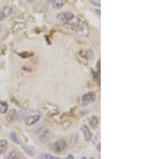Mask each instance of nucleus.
Instances as JSON below:
<instances>
[{
  "mask_svg": "<svg viewBox=\"0 0 144 159\" xmlns=\"http://www.w3.org/2000/svg\"><path fill=\"white\" fill-rule=\"evenodd\" d=\"M75 31L77 32V34L83 37H87L89 34V28H88V24H87V22L86 20H84L83 19L80 18L79 20V23L78 25L75 27Z\"/></svg>",
  "mask_w": 144,
  "mask_h": 159,
  "instance_id": "f257e3e1",
  "label": "nucleus"
},
{
  "mask_svg": "<svg viewBox=\"0 0 144 159\" xmlns=\"http://www.w3.org/2000/svg\"><path fill=\"white\" fill-rule=\"evenodd\" d=\"M96 96L93 92H89V93H85L83 97H82V105L86 106V105H90L91 103L94 102Z\"/></svg>",
  "mask_w": 144,
  "mask_h": 159,
  "instance_id": "20e7f679",
  "label": "nucleus"
},
{
  "mask_svg": "<svg viewBox=\"0 0 144 159\" xmlns=\"http://www.w3.org/2000/svg\"><path fill=\"white\" fill-rule=\"evenodd\" d=\"M66 1L67 0H53L52 1L53 2L52 6H53L55 9L59 10V9H60V8H62L64 6V4L66 3Z\"/></svg>",
  "mask_w": 144,
  "mask_h": 159,
  "instance_id": "9d476101",
  "label": "nucleus"
},
{
  "mask_svg": "<svg viewBox=\"0 0 144 159\" xmlns=\"http://www.w3.org/2000/svg\"><path fill=\"white\" fill-rule=\"evenodd\" d=\"M41 116H42V114H41V113H38V114L29 116L27 118V120H26V125L28 126H31L33 125H35V123L41 118Z\"/></svg>",
  "mask_w": 144,
  "mask_h": 159,
  "instance_id": "0eeeda50",
  "label": "nucleus"
},
{
  "mask_svg": "<svg viewBox=\"0 0 144 159\" xmlns=\"http://www.w3.org/2000/svg\"><path fill=\"white\" fill-rule=\"evenodd\" d=\"M10 138H11L12 142H15V144H18V145H20V144H21V142H20L19 139L18 138L17 134H16L15 133H14V132L11 133V134H10Z\"/></svg>",
  "mask_w": 144,
  "mask_h": 159,
  "instance_id": "4468645a",
  "label": "nucleus"
},
{
  "mask_svg": "<svg viewBox=\"0 0 144 159\" xmlns=\"http://www.w3.org/2000/svg\"><path fill=\"white\" fill-rule=\"evenodd\" d=\"M67 147V144L66 142L65 139H59L58 140L57 142L54 144L53 148H52V150L53 152L56 153H62L63 151H64Z\"/></svg>",
  "mask_w": 144,
  "mask_h": 159,
  "instance_id": "7ed1b4c3",
  "label": "nucleus"
},
{
  "mask_svg": "<svg viewBox=\"0 0 144 159\" xmlns=\"http://www.w3.org/2000/svg\"><path fill=\"white\" fill-rule=\"evenodd\" d=\"M16 117H17V112H16L15 109H11L6 116V119L8 122L14 121L16 119Z\"/></svg>",
  "mask_w": 144,
  "mask_h": 159,
  "instance_id": "1a4fd4ad",
  "label": "nucleus"
},
{
  "mask_svg": "<svg viewBox=\"0 0 144 159\" xmlns=\"http://www.w3.org/2000/svg\"><path fill=\"white\" fill-rule=\"evenodd\" d=\"M13 13V9L11 7H3L2 9H0V22L3 21L5 19L11 16Z\"/></svg>",
  "mask_w": 144,
  "mask_h": 159,
  "instance_id": "39448f33",
  "label": "nucleus"
},
{
  "mask_svg": "<svg viewBox=\"0 0 144 159\" xmlns=\"http://www.w3.org/2000/svg\"><path fill=\"white\" fill-rule=\"evenodd\" d=\"M38 138L42 142H47L49 138H50V130L48 129L46 127H42L40 129L39 132L38 133Z\"/></svg>",
  "mask_w": 144,
  "mask_h": 159,
  "instance_id": "423d86ee",
  "label": "nucleus"
},
{
  "mask_svg": "<svg viewBox=\"0 0 144 159\" xmlns=\"http://www.w3.org/2000/svg\"><path fill=\"white\" fill-rule=\"evenodd\" d=\"M67 158L68 159H71V158H74V156L73 155H71V154H70V155H68L67 157Z\"/></svg>",
  "mask_w": 144,
  "mask_h": 159,
  "instance_id": "a211bd4d",
  "label": "nucleus"
},
{
  "mask_svg": "<svg viewBox=\"0 0 144 159\" xmlns=\"http://www.w3.org/2000/svg\"><path fill=\"white\" fill-rule=\"evenodd\" d=\"M34 1H35V0H27V2H34Z\"/></svg>",
  "mask_w": 144,
  "mask_h": 159,
  "instance_id": "aec40b11",
  "label": "nucleus"
},
{
  "mask_svg": "<svg viewBox=\"0 0 144 159\" xmlns=\"http://www.w3.org/2000/svg\"><path fill=\"white\" fill-rule=\"evenodd\" d=\"M8 109V105L4 101H0V113H6Z\"/></svg>",
  "mask_w": 144,
  "mask_h": 159,
  "instance_id": "ddd939ff",
  "label": "nucleus"
},
{
  "mask_svg": "<svg viewBox=\"0 0 144 159\" xmlns=\"http://www.w3.org/2000/svg\"><path fill=\"white\" fill-rule=\"evenodd\" d=\"M74 16H75L71 12H62L57 16V20L61 23L62 25L66 27L68 23L73 19Z\"/></svg>",
  "mask_w": 144,
  "mask_h": 159,
  "instance_id": "f03ea898",
  "label": "nucleus"
},
{
  "mask_svg": "<svg viewBox=\"0 0 144 159\" xmlns=\"http://www.w3.org/2000/svg\"><path fill=\"white\" fill-rule=\"evenodd\" d=\"M7 158H10V159H19V154H18V153L15 151L11 152V153H10L7 156Z\"/></svg>",
  "mask_w": 144,
  "mask_h": 159,
  "instance_id": "2eb2a0df",
  "label": "nucleus"
},
{
  "mask_svg": "<svg viewBox=\"0 0 144 159\" xmlns=\"http://www.w3.org/2000/svg\"><path fill=\"white\" fill-rule=\"evenodd\" d=\"M41 158H43V159H58L57 157H55L53 155H50V154H42L41 156Z\"/></svg>",
  "mask_w": 144,
  "mask_h": 159,
  "instance_id": "f3484780",
  "label": "nucleus"
},
{
  "mask_svg": "<svg viewBox=\"0 0 144 159\" xmlns=\"http://www.w3.org/2000/svg\"><path fill=\"white\" fill-rule=\"evenodd\" d=\"M81 130H82L83 133L85 141H86V142H90V140H91V138H92V133L90 132V129H89L86 125H83Z\"/></svg>",
  "mask_w": 144,
  "mask_h": 159,
  "instance_id": "6e6552de",
  "label": "nucleus"
},
{
  "mask_svg": "<svg viewBox=\"0 0 144 159\" xmlns=\"http://www.w3.org/2000/svg\"><path fill=\"white\" fill-rule=\"evenodd\" d=\"M2 25L0 24V33L2 32Z\"/></svg>",
  "mask_w": 144,
  "mask_h": 159,
  "instance_id": "412c9836",
  "label": "nucleus"
},
{
  "mask_svg": "<svg viewBox=\"0 0 144 159\" xmlns=\"http://www.w3.org/2000/svg\"><path fill=\"white\" fill-rule=\"evenodd\" d=\"M0 129H1V128H0Z\"/></svg>",
  "mask_w": 144,
  "mask_h": 159,
  "instance_id": "4be33fe9",
  "label": "nucleus"
},
{
  "mask_svg": "<svg viewBox=\"0 0 144 159\" xmlns=\"http://www.w3.org/2000/svg\"><path fill=\"white\" fill-rule=\"evenodd\" d=\"M8 142L6 140H0V155H2L7 149Z\"/></svg>",
  "mask_w": 144,
  "mask_h": 159,
  "instance_id": "9b49d317",
  "label": "nucleus"
},
{
  "mask_svg": "<svg viewBox=\"0 0 144 159\" xmlns=\"http://www.w3.org/2000/svg\"><path fill=\"white\" fill-rule=\"evenodd\" d=\"M89 123H90V125L93 129H96L98 125V118L97 116H92L91 118L90 119V120H89Z\"/></svg>",
  "mask_w": 144,
  "mask_h": 159,
  "instance_id": "f8f14e48",
  "label": "nucleus"
},
{
  "mask_svg": "<svg viewBox=\"0 0 144 159\" xmlns=\"http://www.w3.org/2000/svg\"><path fill=\"white\" fill-rule=\"evenodd\" d=\"M23 149H24V150H25V151L27 152V153H28L29 155L32 156V155H34V154H35V152L33 151V150H31V149H30L29 147H26L25 146H23Z\"/></svg>",
  "mask_w": 144,
  "mask_h": 159,
  "instance_id": "dca6fc26",
  "label": "nucleus"
},
{
  "mask_svg": "<svg viewBox=\"0 0 144 159\" xmlns=\"http://www.w3.org/2000/svg\"><path fill=\"white\" fill-rule=\"evenodd\" d=\"M45 1H46V2H47V3H50V2H51L52 1H53V0H45Z\"/></svg>",
  "mask_w": 144,
  "mask_h": 159,
  "instance_id": "6ab92c4d",
  "label": "nucleus"
}]
</instances>
